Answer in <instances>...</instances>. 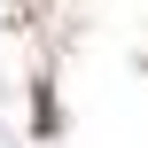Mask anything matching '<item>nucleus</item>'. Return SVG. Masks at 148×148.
Returning <instances> with one entry per match:
<instances>
[]
</instances>
